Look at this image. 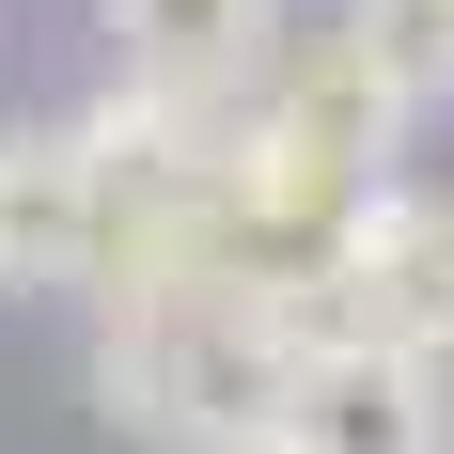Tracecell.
<instances>
[{"label": "cell", "instance_id": "1", "mask_svg": "<svg viewBox=\"0 0 454 454\" xmlns=\"http://www.w3.org/2000/svg\"><path fill=\"white\" fill-rule=\"evenodd\" d=\"M392 141H408V110L361 79V47H345V32H314V47H282L267 79L235 94L220 204H235L251 251H298V235H329L376 173H392Z\"/></svg>", "mask_w": 454, "mask_h": 454}, {"label": "cell", "instance_id": "2", "mask_svg": "<svg viewBox=\"0 0 454 454\" xmlns=\"http://www.w3.org/2000/svg\"><path fill=\"white\" fill-rule=\"evenodd\" d=\"M94 408L126 423V439L188 454V439H235V423H267V408H282V361L251 345L235 282H204V298H110Z\"/></svg>", "mask_w": 454, "mask_h": 454}, {"label": "cell", "instance_id": "3", "mask_svg": "<svg viewBox=\"0 0 454 454\" xmlns=\"http://www.w3.org/2000/svg\"><path fill=\"white\" fill-rule=\"evenodd\" d=\"M314 251L345 267V298H361V345H423V361H454V188L376 173Z\"/></svg>", "mask_w": 454, "mask_h": 454}, {"label": "cell", "instance_id": "4", "mask_svg": "<svg viewBox=\"0 0 454 454\" xmlns=\"http://www.w3.org/2000/svg\"><path fill=\"white\" fill-rule=\"evenodd\" d=\"M110 251V157L94 126H0V298H63Z\"/></svg>", "mask_w": 454, "mask_h": 454}, {"label": "cell", "instance_id": "5", "mask_svg": "<svg viewBox=\"0 0 454 454\" xmlns=\"http://www.w3.org/2000/svg\"><path fill=\"white\" fill-rule=\"evenodd\" d=\"M282 439L298 454H454V361L423 345H329L282 376Z\"/></svg>", "mask_w": 454, "mask_h": 454}, {"label": "cell", "instance_id": "6", "mask_svg": "<svg viewBox=\"0 0 454 454\" xmlns=\"http://www.w3.org/2000/svg\"><path fill=\"white\" fill-rule=\"evenodd\" d=\"M94 32L126 79H173V94H251L282 63V0H94Z\"/></svg>", "mask_w": 454, "mask_h": 454}, {"label": "cell", "instance_id": "7", "mask_svg": "<svg viewBox=\"0 0 454 454\" xmlns=\"http://www.w3.org/2000/svg\"><path fill=\"white\" fill-rule=\"evenodd\" d=\"M329 32L361 47V79L392 94V110H454V0H345V16H329Z\"/></svg>", "mask_w": 454, "mask_h": 454}, {"label": "cell", "instance_id": "8", "mask_svg": "<svg viewBox=\"0 0 454 454\" xmlns=\"http://www.w3.org/2000/svg\"><path fill=\"white\" fill-rule=\"evenodd\" d=\"M188 454H298V439H282V408H267V423H235V439H188Z\"/></svg>", "mask_w": 454, "mask_h": 454}]
</instances>
